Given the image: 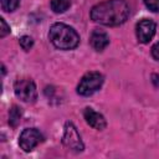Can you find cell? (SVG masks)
I'll use <instances>...</instances> for the list:
<instances>
[{"label":"cell","mask_w":159,"mask_h":159,"mask_svg":"<svg viewBox=\"0 0 159 159\" xmlns=\"http://www.w3.org/2000/svg\"><path fill=\"white\" fill-rule=\"evenodd\" d=\"M129 11V5L125 0H106L92 7L91 19L101 25L118 26L125 22Z\"/></svg>","instance_id":"obj_1"},{"label":"cell","mask_w":159,"mask_h":159,"mask_svg":"<svg viewBox=\"0 0 159 159\" xmlns=\"http://www.w3.org/2000/svg\"><path fill=\"white\" fill-rule=\"evenodd\" d=\"M48 39L58 50H73L80 43V36L77 31L62 22H56L50 27Z\"/></svg>","instance_id":"obj_2"},{"label":"cell","mask_w":159,"mask_h":159,"mask_svg":"<svg viewBox=\"0 0 159 159\" xmlns=\"http://www.w3.org/2000/svg\"><path fill=\"white\" fill-rule=\"evenodd\" d=\"M103 81H104V77L102 73L96 72V71L87 72L81 78L77 86V93L81 96H91L102 87Z\"/></svg>","instance_id":"obj_3"},{"label":"cell","mask_w":159,"mask_h":159,"mask_svg":"<svg viewBox=\"0 0 159 159\" xmlns=\"http://www.w3.org/2000/svg\"><path fill=\"white\" fill-rule=\"evenodd\" d=\"M62 143L63 145L71 150V152H76L80 153L84 149L83 142L81 139V135L77 130V128L71 123L67 122L65 124V130H63V137H62Z\"/></svg>","instance_id":"obj_4"},{"label":"cell","mask_w":159,"mask_h":159,"mask_svg":"<svg viewBox=\"0 0 159 159\" xmlns=\"http://www.w3.org/2000/svg\"><path fill=\"white\" fill-rule=\"evenodd\" d=\"M14 91L17 98H20L24 102L27 103H32L36 101L37 98V89H36V84L34 83L32 80L29 78H21L17 80L14 84Z\"/></svg>","instance_id":"obj_5"},{"label":"cell","mask_w":159,"mask_h":159,"mask_svg":"<svg viewBox=\"0 0 159 159\" xmlns=\"http://www.w3.org/2000/svg\"><path fill=\"white\" fill-rule=\"evenodd\" d=\"M43 140V135L36 128H25L19 137V145L24 152H31Z\"/></svg>","instance_id":"obj_6"},{"label":"cell","mask_w":159,"mask_h":159,"mask_svg":"<svg viewBox=\"0 0 159 159\" xmlns=\"http://www.w3.org/2000/svg\"><path fill=\"white\" fill-rule=\"evenodd\" d=\"M155 30H157V25L153 20L149 19L140 20L135 26V35L138 41L142 43H148L155 35Z\"/></svg>","instance_id":"obj_7"},{"label":"cell","mask_w":159,"mask_h":159,"mask_svg":"<svg viewBox=\"0 0 159 159\" xmlns=\"http://www.w3.org/2000/svg\"><path fill=\"white\" fill-rule=\"evenodd\" d=\"M83 117H84L87 124H89L92 128H94V129H97V130H102V129H104L106 125H107V122H106L104 117H103L101 113L96 112L94 109H92V108H89V107L84 108V111H83Z\"/></svg>","instance_id":"obj_8"},{"label":"cell","mask_w":159,"mask_h":159,"mask_svg":"<svg viewBox=\"0 0 159 159\" xmlns=\"http://www.w3.org/2000/svg\"><path fill=\"white\" fill-rule=\"evenodd\" d=\"M89 42H91V46L96 51H103L109 43V36L106 31L101 29H94L91 34Z\"/></svg>","instance_id":"obj_9"},{"label":"cell","mask_w":159,"mask_h":159,"mask_svg":"<svg viewBox=\"0 0 159 159\" xmlns=\"http://www.w3.org/2000/svg\"><path fill=\"white\" fill-rule=\"evenodd\" d=\"M21 117H22V111L20 107L17 106H12L10 108V112H9V124L15 128L19 125V123L21 122Z\"/></svg>","instance_id":"obj_10"},{"label":"cell","mask_w":159,"mask_h":159,"mask_svg":"<svg viewBox=\"0 0 159 159\" xmlns=\"http://www.w3.org/2000/svg\"><path fill=\"white\" fill-rule=\"evenodd\" d=\"M71 6V0H51V9L56 14H62Z\"/></svg>","instance_id":"obj_11"},{"label":"cell","mask_w":159,"mask_h":159,"mask_svg":"<svg viewBox=\"0 0 159 159\" xmlns=\"http://www.w3.org/2000/svg\"><path fill=\"white\" fill-rule=\"evenodd\" d=\"M20 0H1V9L4 11H14L16 10V7L19 6Z\"/></svg>","instance_id":"obj_12"},{"label":"cell","mask_w":159,"mask_h":159,"mask_svg":"<svg viewBox=\"0 0 159 159\" xmlns=\"http://www.w3.org/2000/svg\"><path fill=\"white\" fill-rule=\"evenodd\" d=\"M19 43H20V46L25 50V51H29L31 47H32V45H34V40L30 37V36H21L20 37V40H19Z\"/></svg>","instance_id":"obj_13"},{"label":"cell","mask_w":159,"mask_h":159,"mask_svg":"<svg viewBox=\"0 0 159 159\" xmlns=\"http://www.w3.org/2000/svg\"><path fill=\"white\" fill-rule=\"evenodd\" d=\"M145 6L153 11V12H159V0H143Z\"/></svg>","instance_id":"obj_14"},{"label":"cell","mask_w":159,"mask_h":159,"mask_svg":"<svg viewBox=\"0 0 159 159\" xmlns=\"http://www.w3.org/2000/svg\"><path fill=\"white\" fill-rule=\"evenodd\" d=\"M0 26H1L0 27V37H5L10 32V26L6 24V21L2 17L0 19Z\"/></svg>","instance_id":"obj_15"},{"label":"cell","mask_w":159,"mask_h":159,"mask_svg":"<svg viewBox=\"0 0 159 159\" xmlns=\"http://www.w3.org/2000/svg\"><path fill=\"white\" fill-rule=\"evenodd\" d=\"M152 56L157 61H159V42H157V43L153 45V47H152Z\"/></svg>","instance_id":"obj_16"},{"label":"cell","mask_w":159,"mask_h":159,"mask_svg":"<svg viewBox=\"0 0 159 159\" xmlns=\"http://www.w3.org/2000/svg\"><path fill=\"white\" fill-rule=\"evenodd\" d=\"M153 83L155 87H159V75H153Z\"/></svg>","instance_id":"obj_17"}]
</instances>
